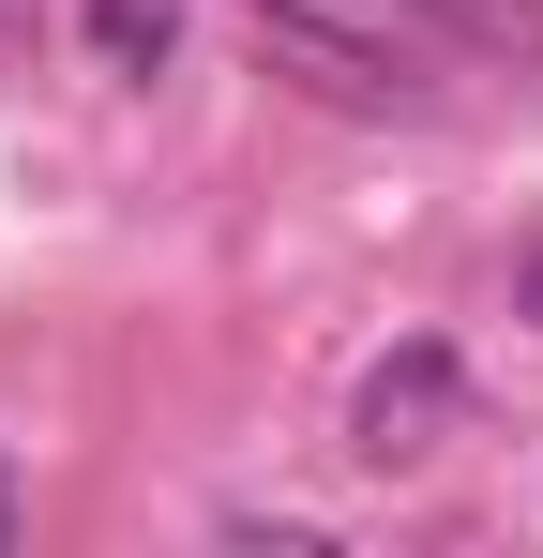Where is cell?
Here are the masks:
<instances>
[{"instance_id":"cell-2","label":"cell","mask_w":543,"mask_h":558,"mask_svg":"<svg viewBox=\"0 0 543 558\" xmlns=\"http://www.w3.org/2000/svg\"><path fill=\"white\" fill-rule=\"evenodd\" d=\"M468 423V363L452 348H393V363H362V392H348V453L362 468H423Z\"/></svg>"},{"instance_id":"cell-3","label":"cell","mask_w":543,"mask_h":558,"mask_svg":"<svg viewBox=\"0 0 543 558\" xmlns=\"http://www.w3.org/2000/svg\"><path fill=\"white\" fill-rule=\"evenodd\" d=\"M438 46H483V61H543V0H423Z\"/></svg>"},{"instance_id":"cell-1","label":"cell","mask_w":543,"mask_h":558,"mask_svg":"<svg viewBox=\"0 0 543 558\" xmlns=\"http://www.w3.org/2000/svg\"><path fill=\"white\" fill-rule=\"evenodd\" d=\"M272 46V76H302L317 106H348V121H438V15L423 0H242Z\"/></svg>"},{"instance_id":"cell-6","label":"cell","mask_w":543,"mask_h":558,"mask_svg":"<svg viewBox=\"0 0 543 558\" xmlns=\"http://www.w3.org/2000/svg\"><path fill=\"white\" fill-rule=\"evenodd\" d=\"M514 287H529V317H543V242H529V272H514Z\"/></svg>"},{"instance_id":"cell-5","label":"cell","mask_w":543,"mask_h":558,"mask_svg":"<svg viewBox=\"0 0 543 558\" xmlns=\"http://www.w3.org/2000/svg\"><path fill=\"white\" fill-rule=\"evenodd\" d=\"M15 529H31V498H15V468H0V544H15Z\"/></svg>"},{"instance_id":"cell-4","label":"cell","mask_w":543,"mask_h":558,"mask_svg":"<svg viewBox=\"0 0 543 558\" xmlns=\"http://www.w3.org/2000/svg\"><path fill=\"white\" fill-rule=\"evenodd\" d=\"M90 46H106L121 76H152V61L181 46V15H167V0H90Z\"/></svg>"}]
</instances>
